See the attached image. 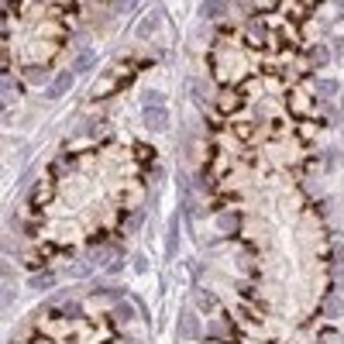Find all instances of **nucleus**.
Segmentation results:
<instances>
[{
    "label": "nucleus",
    "mask_w": 344,
    "mask_h": 344,
    "mask_svg": "<svg viewBox=\"0 0 344 344\" xmlns=\"http://www.w3.org/2000/svg\"><path fill=\"white\" fill-rule=\"evenodd\" d=\"M72 83H76V72H59L55 76V83L45 90V100H59L62 93H69L72 90Z\"/></svg>",
    "instance_id": "obj_1"
},
{
    "label": "nucleus",
    "mask_w": 344,
    "mask_h": 344,
    "mask_svg": "<svg viewBox=\"0 0 344 344\" xmlns=\"http://www.w3.org/2000/svg\"><path fill=\"white\" fill-rule=\"evenodd\" d=\"M145 127L165 131V127H169V110H165V107H145Z\"/></svg>",
    "instance_id": "obj_2"
},
{
    "label": "nucleus",
    "mask_w": 344,
    "mask_h": 344,
    "mask_svg": "<svg viewBox=\"0 0 344 344\" xmlns=\"http://www.w3.org/2000/svg\"><path fill=\"white\" fill-rule=\"evenodd\" d=\"M179 252V214L169 217V231H165V258H176Z\"/></svg>",
    "instance_id": "obj_3"
},
{
    "label": "nucleus",
    "mask_w": 344,
    "mask_h": 344,
    "mask_svg": "<svg viewBox=\"0 0 344 344\" xmlns=\"http://www.w3.org/2000/svg\"><path fill=\"white\" fill-rule=\"evenodd\" d=\"M93 66H97V52H93V48H83L80 55H76V62H72V72H90Z\"/></svg>",
    "instance_id": "obj_4"
},
{
    "label": "nucleus",
    "mask_w": 344,
    "mask_h": 344,
    "mask_svg": "<svg viewBox=\"0 0 344 344\" xmlns=\"http://www.w3.org/2000/svg\"><path fill=\"white\" fill-rule=\"evenodd\" d=\"M310 62H313V69H323L327 62H331V52H327L323 45H317L313 52H310Z\"/></svg>",
    "instance_id": "obj_5"
},
{
    "label": "nucleus",
    "mask_w": 344,
    "mask_h": 344,
    "mask_svg": "<svg viewBox=\"0 0 344 344\" xmlns=\"http://www.w3.org/2000/svg\"><path fill=\"white\" fill-rule=\"evenodd\" d=\"M52 282H55V275H52V272H45V275H31V289H38V293H45Z\"/></svg>",
    "instance_id": "obj_6"
},
{
    "label": "nucleus",
    "mask_w": 344,
    "mask_h": 344,
    "mask_svg": "<svg viewBox=\"0 0 344 344\" xmlns=\"http://www.w3.org/2000/svg\"><path fill=\"white\" fill-rule=\"evenodd\" d=\"M183 334L186 337H196V334H200V320H196L193 313H186L183 317Z\"/></svg>",
    "instance_id": "obj_7"
},
{
    "label": "nucleus",
    "mask_w": 344,
    "mask_h": 344,
    "mask_svg": "<svg viewBox=\"0 0 344 344\" xmlns=\"http://www.w3.org/2000/svg\"><path fill=\"white\" fill-rule=\"evenodd\" d=\"M155 24H159V17H155V14H151V17H145V21L138 24V38H145V34H151V31H155Z\"/></svg>",
    "instance_id": "obj_8"
},
{
    "label": "nucleus",
    "mask_w": 344,
    "mask_h": 344,
    "mask_svg": "<svg viewBox=\"0 0 344 344\" xmlns=\"http://www.w3.org/2000/svg\"><path fill=\"white\" fill-rule=\"evenodd\" d=\"M28 80H31V83H48V69L31 66V69H28Z\"/></svg>",
    "instance_id": "obj_9"
},
{
    "label": "nucleus",
    "mask_w": 344,
    "mask_h": 344,
    "mask_svg": "<svg viewBox=\"0 0 344 344\" xmlns=\"http://www.w3.org/2000/svg\"><path fill=\"white\" fill-rule=\"evenodd\" d=\"M220 11H227V7H224V4H203V7H200L203 17H220Z\"/></svg>",
    "instance_id": "obj_10"
},
{
    "label": "nucleus",
    "mask_w": 344,
    "mask_h": 344,
    "mask_svg": "<svg viewBox=\"0 0 344 344\" xmlns=\"http://www.w3.org/2000/svg\"><path fill=\"white\" fill-rule=\"evenodd\" d=\"M341 307H344L341 296H331V299H327V317H337V313H341Z\"/></svg>",
    "instance_id": "obj_11"
},
{
    "label": "nucleus",
    "mask_w": 344,
    "mask_h": 344,
    "mask_svg": "<svg viewBox=\"0 0 344 344\" xmlns=\"http://www.w3.org/2000/svg\"><path fill=\"white\" fill-rule=\"evenodd\" d=\"M135 272H138V275L148 272V258H145V255H135Z\"/></svg>",
    "instance_id": "obj_12"
},
{
    "label": "nucleus",
    "mask_w": 344,
    "mask_h": 344,
    "mask_svg": "<svg viewBox=\"0 0 344 344\" xmlns=\"http://www.w3.org/2000/svg\"><path fill=\"white\" fill-rule=\"evenodd\" d=\"M317 90H320V93H334V90H337V83H331V80H320V83H317Z\"/></svg>",
    "instance_id": "obj_13"
}]
</instances>
